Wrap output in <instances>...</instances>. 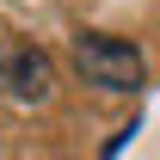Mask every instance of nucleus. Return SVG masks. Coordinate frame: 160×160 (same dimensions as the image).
I'll return each mask as SVG.
<instances>
[{
    "instance_id": "f257e3e1",
    "label": "nucleus",
    "mask_w": 160,
    "mask_h": 160,
    "mask_svg": "<svg viewBox=\"0 0 160 160\" xmlns=\"http://www.w3.org/2000/svg\"><path fill=\"white\" fill-rule=\"evenodd\" d=\"M68 56H74L80 80H86V86H105V92H136L142 80H148L142 49L123 43V37H105V31H80Z\"/></svg>"
},
{
    "instance_id": "f03ea898",
    "label": "nucleus",
    "mask_w": 160,
    "mask_h": 160,
    "mask_svg": "<svg viewBox=\"0 0 160 160\" xmlns=\"http://www.w3.org/2000/svg\"><path fill=\"white\" fill-rule=\"evenodd\" d=\"M49 80H56V62L37 43L0 37V92H12L19 105H37V99H49Z\"/></svg>"
}]
</instances>
